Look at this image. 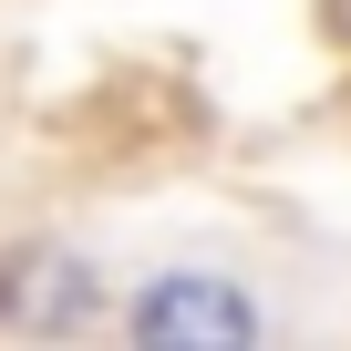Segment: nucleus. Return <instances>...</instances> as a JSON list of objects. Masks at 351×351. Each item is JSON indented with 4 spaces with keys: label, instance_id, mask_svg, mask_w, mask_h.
<instances>
[{
    "label": "nucleus",
    "instance_id": "f257e3e1",
    "mask_svg": "<svg viewBox=\"0 0 351 351\" xmlns=\"http://www.w3.org/2000/svg\"><path fill=\"white\" fill-rule=\"evenodd\" d=\"M258 330H269L258 300L217 269H165L124 300V341H145V351H248Z\"/></svg>",
    "mask_w": 351,
    "mask_h": 351
},
{
    "label": "nucleus",
    "instance_id": "f03ea898",
    "mask_svg": "<svg viewBox=\"0 0 351 351\" xmlns=\"http://www.w3.org/2000/svg\"><path fill=\"white\" fill-rule=\"evenodd\" d=\"M104 320V269L83 248H52V238H21L0 248V330H32V341H73Z\"/></svg>",
    "mask_w": 351,
    "mask_h": 351
}]
</instances>
